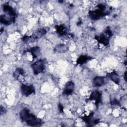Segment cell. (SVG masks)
Segmentation results:
<instances>
[{"label": "cell", "instance_id": "cell-1", "mask_svg": "<svg viewBox=\"0 0 127 127\" xmlns=\"http://www.w3.org/2000/svg\"><path fill=\"white\" fill-rule=\"evenodd\" d=\"M19 116L21 120L25 122L28 126L36 127L40 126L43 124V121L40 118H37L35 115L30 113L28 109H22L20 113Z\"/></svg>", "mask_w": 127, "mask_h": 127}, {"label": "cell", "instance_id": "cell-16", "mask_svg": "<svg viewBox=\"0 0 127 127\" xmlns=\"http://www.w3.org/2000/svg\"><path fill=\"white\" fill-rule=\"evenodd\" d=\"M67 50L68 47L64 44L58 45L55 48V51L58 53H63L67 51Z\"/></svg>", "mask_w": 127, "mask_h": 127}, {"label": "cell", "instance_id": "cell-11", "mask_svg": "<svg viewBox=\"0 0 127 127\" xmlns=\"http://www.w3.org/2000/svg\"><path fill=\"white\" fill-rule=\"evenodd\" d=\"M108 76L109 78L112 81H113L115 83L117 84H119L120 83V78L119 76V75L118 73L115 71H111L110 73L108 74Z\"/></svg>", "mask_w": 127, "mask_h": 127}, {"label": "cell", "instance_id": "cell-4", "mask_svg": "<svg viewBox=\"0 0 127 127\" xmlns=\"http://www.w3.org/2000/svg\"><path fill=\"white\" fill-rule=\"evenodd\" d=\"M113 35L112 32L109 27L106 28L101 34L96 36L95 39L99 42V43L103 44L104 46H107L109 43L110 38Z\"/></svg>", "mask_w": 127, "mask_h": 127}, {"label": "cell", "instance_id": "cell-2", "mask_svg": "<svg viewBox=\"0 0 127 127\" xmlns=\"http://www.w3.org/2000/svg\"><path fill=\"white\" fill-rule=\"evenodd\" d=\"M3 10L5 14L0 15V23L5 25H8L14 23L17 16V14L12 7L9 4H4L3 5Z\"/></svg>", "mask_w": 127, "mask_h": 127}, {"label": "cell", "instance_id": "cell-14", "mask_svg": "<svg viewBox=\"0 0 127 127\" xmlns=\"http://www.w3.org/2000/svg\"><path fill=\"white\" fill-rule=\"evenodd\" d=\"M92 59V57L87 56L86 55H82L80 56L76 61V64H82L88 61L91 60Z\"/></svg>", "mask_w": 127, "mask_h": 127}, {"label": "cell", "instance_id": "cell-12", "mask_svg": "<svg viewBox=\"0 0 127 127\" xmlns=\"http://www.w3.org/2000/svg\"><path fill=\"white\" fill-rule=\"evenodd\" d=\"M57 33L61 36L65 35L67 34V29L66 27L64 25H56V27Z\"/></svg>", "mask_w": 127, "mask_h": 127}, {"label": "cell", "instance_id": "cell-20", "mask_svg": "<svg viewBox=\"0 0 127 127\" xmlns=\"http://www.w3.org/2000/svg\"><path fill=\"white\" fill-rule=\"evenodd\" d=\"M127 72L126 71H125V73H124V80L126 81V75H127Z\"/></svg>", "mask_w": 127, "mask_h": 127}, {"label": "cell", "instance_id": "cell-13", "mask_svg": "<svg viewBox=\"0 0 127 127\" xmlns=\"http://www.w3.org/2000/svg\"><path fill=\"white\" fill-rule=\"evenodd\" d=\"M27 52H30L32 55L33 59H34L36 58L39 55L40 52V49L39 47H33L30 49L27 50Z\"/></svg>", "mask_w": 127, "mask_h": 127}, {"label": "cell", "instance_id": "cell-8", "mask_svg": "<svg viewBox=\"0 0 127 127\" xmlns=\"http://www.w3.org/2000/svg\"><path fill=\"white\" fill-rule=\"evenodd\" d=\"M82 120L86 123L88 126H93L100 122L99 119L93 118V113H91L89 115H85L82 118Z\"/></svg>", "mask_w": 127, "mask_h": 127}, {"label": "cell", "instance_id": "cell-3", "mask_svg": "<svg viewBox=\"0 0 127 127\" xmlns=\"http://www.w3.org/2000/svg\"><path fill=\"white\" fill-rule=\"evenodd\" d=\"M106 6L104 4H98L96 8L89 12V16L93 20H98L110 13V11L106 10Z\"/></svg>", "mask_w": 127, "mask_h": 127}, {"label": "cell", "instance_id": "cell-6", "mask_svg": "<svg viewBox=\"0 0 127 127\" xmlns=\"http://www.w3.org/2000/svg\"><path fill=\"white\" fill-rule=\"evenodd\" d=\"M102 98V93L99 90H94L91 92L88 100L92 101L94 100L95 101V105L98 107L99 103L101 102Z\"/></svg>", "mask_w": 127, "mask_h": 127}, {"label": "cell", "instance_id": "cell-10", "mask_svg": "<svg viewBox=\"0 0 127 127\" xmlns=\"http://www.w3.org/2000/svg\"><path fill=\"white\" fill-rule=\"evenodd\" d=\"M106 82V78L104 76H96L93 80V83L96 87L103 86Z\"/></svg>", "mask_w": 127, "mask_h": 127}, {"label": "cell", "instance_id": "cell-9", "mask_svg": "<svg viewBox=\"0 0 127 127\" xmlns=\"http://www.w3.org/2000/svg\"><path fill=\"white\" fill-rule=\"evenodd\" d=\"M74 87L75 85L72 81L67 82L64 86L63 94L65 95H71L74 90Z\"/></svg>", "mask_w": 127, "mask_h": 127}, {"label": "cell", "instance_id": "cell-7", "mask_svg": "<svg viewBox=\"0 0 127 127\" xmlns=\"http://www.w3.org/2000/svg\"><path fill=\"white\" fill-rule=\"evenodd\" d=\"M20 90L22 94L25 96H28L32 94L35 93V88L33 85L23 84L21 86Z\"/></svg>", "mask_w": 127, "mask_h": 127}, {"label": "cell", "instance_id": "cell-19", "mask_svg": "<svg viewBox=\"0 0 127 127\" xmlns=\"http://www.w3.org/2000/svg\"><path fill=\"white\" fill-rule=\"evenodd\" d=\"M58 108L59 109V111H60V112L61 113H63V111H64V107L63 106L61 105V104H59V106H58Z\"/></svg>", "mask_w": 127, "mask_h": 127}, {"label": "cell", "instance_id": "cell-5", "mask_svg": "<svg viewBox=\"0 0 127 127\" xmlns=\"http://www.w3.org/2000/svg\"><path fill=\"white\" fill-rule=\"evenodd\" d=\"M33 71L35 74H38L44 71L45 69V62L44 60H39L31 65Z\"/></svg>", "mask_w": 127, "mask_h": 127}, {"label": "cell", "instance_id": "cell-17", "mask_svg": "<svg viewBox=\"0 0 127 127\" xmlns=\"http://www.w3.org/2000/svg\"><path fill=\"white\" fill-rule=\"evenodd\" d=\"M111 104L112 105H117V106H120V102L116 99H114L113 100L111 101Z\"/></svg>", "mask_w": 127, "mask_h": 127}, {"label": "cell", "instance_id": "cell-18", "mask_svg": "<svg viewBox=\"0 0 127 127\" xmlns=\"http://www.w3.org/2000/svg\"><path fill=\"white\" fill-rule=\"evenodd\" d=\"M0 115H2L3 114H4L6 112V110L4 108V107L1 106H0Z\"/></svg>", "mask_w": 127, "mask_h": 127}, {"label": "cell", "instance_id": "cell-15", "mask_svg": "<svg viewBox=\"0 0 127 127\" xmlns=\"http://www.w3.org/2000/svg\"><path fill=\"white\" fill-rule=\"evenodd\" d=\"M24 75V71L21 68H17L15 70L13 73V76L14 77L18 80L20 78L21 76H23Z\"/></svg>", "mask_w": 127, "mask_h": 127}]
</instances>
